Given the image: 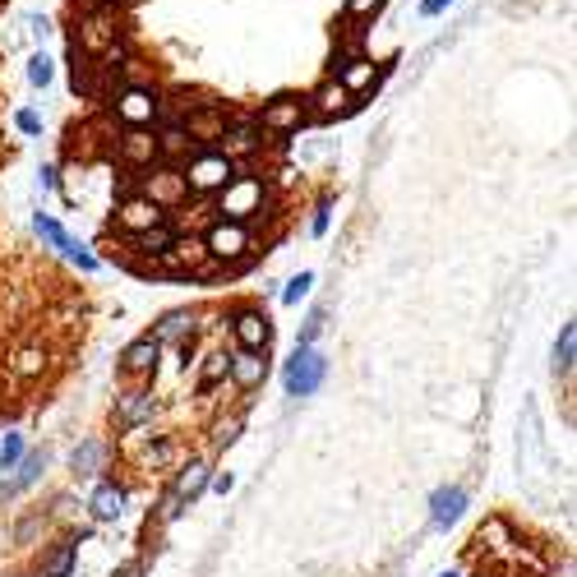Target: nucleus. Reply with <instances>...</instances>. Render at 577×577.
<instances>
[{
	"label": "nucleus",
	"instance_id": "35",
	"mask_svg": "<svg viewBox=\"0 0 577 577\" xmlns=\"http://www.w3.org/2000/svg\"><path fill=\"white\" fill-rule=\"evenodd\" d=\"M194 153V139L181 130V125H171L167 134H157V157H185Z\"/></svg>",
	"mask_w": 577,
	"mask_h": 577
},
{
	"label": "nucleus",
	"instance_id": "42",
	"mask_svg": "<svg viewBox=\"0 0 577 577\" xmlns=\"http://www.w3.org/2000/svg\"><path fill=\"white\" fill-rule=\"evenodd\" d=\"M74 513H79V508H74L70 494H56V499H51V508H47V517H61V522H70Z\"/></svg>",
	"mask_w": 577,
	"mask_h": 577
},
{
	"label": "nucleus",
	"instance_id": "51",
	"mask_svg": "<svg viewBox=\"0 0 577 577\" xmlns=\"http://www.w3.org/2000/svg\"><path fill=\"white\" fill-rule=\"evenodd\" d=\"M208 485H213L217 494H231V490H236V476H231V471H222V476H213Z\"/></svg>",
	"mask_w": 577,
	"mask_h": 577
},
{
	"label": "nucleus",
	"instance_id": "1",
	"mask_svg": "<svg viewBox=\"0 0 577 577\" xmlns=\"http://www.w3.org/2000/svg\"><path fill=\"white\" fill-rule=\"evenodd\" d=\"M153 268H162V273H171V277H213V273H222V264L208 254L204 236H194V231H176V241L167 245L162 259H153Z\"/></svg>",
	"mask_w": 577,
	"mask_h": 577
},
{
	"label": "nucleus",
	"instance_id": "14",
	"mask_svg": "<svg viewBox=\"0 0 577 577\" xmlns=\"http://www.w3.org/2000/svg\"><path fill=\"white\" fill-rule=\"evenodd\" d=\"M268 351H245V347H236L231 351V361H227V379L241 393H254V388H264V379H268Z\"/></svg>",
	"mask_w": 577,
	"mask_h": 577
},
{
	"label": "nucleus",
	"instance_id": "28",
	"mask_svg": "<svg viewBox=\"0 0 577 577\" xmlns=\"http://www.w3.org/2000/svg\"><path fill=\"white\" fill-rule=\"evenodd\" d=\"M79 568V536H65L42 554V577H74Z\"/></svg>",
	"mask_w": 577,
	"mask_h": 577
},
{
	"label": "nucleus",
	"instance_id": "34",
	"mask_svg": "<svg viewBox=\"0 0 577 577\" xmlns=\"http://www.w3.org/2000/svg\"><path fill=\"white\" fill-rule=\"evenodd\" d=\"M47 508H28L24 517H19V522H14V545H33V536L37 531H47Z\"/></svg>",
	"mask_w": 577,
	"mask_h": 577
},
{
	"label": "nucleus",
	"instance_id": "11",
	"mask_svg": "<svg viewBox=\"0 0 577 577\" xmlns=\"http://www.w3.org/2000/svg\"><path fill=\"white\" fill-rule=\"evenodd\" d=\"M231 337H236V347H245V351H268V342H273V319H268L259 305H245V310L231 314Z\"/></svg>",
	"mask_w": 577,
	"mask_h": 577
},
{
	"label": "nucleus",
	"instance_id": "49",
	"mask_svg": "<svg viewBox=\"0 0 577 577\" xmlns=\"http://www.w3.org/2000/svg\"><path fill=\"white\" fill-rule=\"evenodd\" d=\"M37 190H42V194L56 190V167H42V171H37Z\"/></svg>",
	"mask_w": 577,
	"mask_h": 577
},
{
	"label": "nucleus",
	"instance_id": "43",
	"mask_svg": "<svg viewBox=\"0 0 577 577\" xmlns=\"http://www.w3.org/2000/svg\"><path fill=\"white\" fill-rule=\"evenodd\" d=\"M65 254H70V259H74L79 268H84V273H93V268H97V254H88L79 241H70V250H65Z\"/></svg>",
	"mask_w": 577,
	"mask_h": 577
},
{
	"label": "nucleus",
	"instance_id": "53",
	"mask_svg": "<svg viewBox=\"0 0 577 577\" xmlns=\"http://www.w3.org/2000/svg\"><path fill=\"white\" fill-rule=\"evenodd\" d=\"M121 5H139V0H121Z\"/></svg>",
	"mask_w": 577,
	"mask_h": 577
},
{
	"label": "nucleus",
	"instance_id": "27",
	"mask_svg": "<svg viewBox=\"0 0 577 577\" xmlns=\"http://www.w3.org/2000/svg\"><path fill=\"white\" fill-rule=\"evenodd\" d=\"M259 121H227V130H222V139H217V153H227L231 162H241L245 153H254L259 148Z\"/></svg>",
	"mask_w": 577,
	"mask_h": 577
},
{
	"label": "nucleus",
	"instance_id": "40",
	"mask_svg": "<svg viewBox=\"0 0 577 577\" xmlns=\"http://www.w3.org/2000/svg\"><path fill=\"white\" fill-rule=\"evenodd\" d=\"M24 434H5V444H0V471H10L19 457H24Z\"/></svg>",
	"mask_w": 577,
	"mask_h": 577
},
{
	"label": "nucleus",
	"instance_id": "47",
	"mask_svg": "<svg viewBox=\"0 0 577 577\" xmlns=\"http://www.w3.org/2000/svg\"><path fill=\"white\" fill-rule=\"evenodd\" d=\"M328 213H333V208H328V204H319V208H314V222H310V236H324V231H328Z\"/></svg>",
	"mask_w": 577,
	"mask_h": 577
},
{
	"label": "nucleus",
	"instance_id": "26",
	"mask_svg": "<svg viewBox=\"0 0 577 577\" xmlns=\"http://www.w3.org/2000/svg\"><path fill=\"white\" fill-rule=\"evenodd\" d=\"M471 545H476V554H513L517 531L508 517H485L481 527H476V541Z\"/></svg>",
	"mask_w": 577,
	"mask_h": 577
},
{
	"label": "nucleus",
	"instance_id": "4",
	"mask_svg": "<svg viewBox=\"0 0 577 577\" xmlns=\"http://www.w3.org/2000/svg\"><path fill=\"white\" fill-rule=\"evenodd\" d=\"M264 199H268L264 181H259V176H241V171H236V176H231V181L213 194V208H217V217L250 222V217L264 213Z\"/></svg>",
	"mask_w": 577,
	"mask_h": 577
},
{
	"label": "nucleus",
	"instance_id": "50",
	"mask_svg": "<svg viewBox=\"0 0 577 577\" xmlns=\"http://www.w3.org/2000/svg\"><path fill=\"white\" fill-rule=\"evenodd\" d=\"M453 0H421V19H434V14H444Z\"/></svg>",
	"mask_w": 577,
	"mask_h": 577
},
{
	"label": "nucleus",
	"instance_id": "10",
	"mask_svg": "<svg viewBox=\"0 0 577 577\" xmlns=\"http://www.w3.org/2000/svg\"><path fill=\"white\" fill-rule=\"evenodd\" d=\"M157 365H162V342H157L153 333L134 337L130 347L121 351V374L130 379V384H144V379H153Z\"/></svg>",
	"mask_w": 577,
	"mask_h": 577
},
{
	"label": "nucleus",
	"instance_id": "3",
	"mask_svg": "<svg viewBox=\"0 0 577 577\" xmlns=\"http://www.w3.org/2000/svg\"><path fill=\"white\" fill-rule=\"evenodd\" d=\"M204 245L222 268H241L245 259H250L254 236H250L245 222H236V217H213V222L204 227Z\"/></svg>",
	"mask_w": 577,
	"mask_h": 577
},
{
	"label": "nucleus",
	"instance_id": "36",
	"mask_svg": "<svg viewBox=\"0 0 577 577\" xmlns=\"http://www.w3.org/2000/svg\"><path fill=\"white\" fill-rule=\"evenodd\" d=\"M241 430H245V416L236 411V416H222V421L213 425V448H231L236 439H241Z\"/></svg>",
	"mask_w": 577,
	"mask_h": 577
},
{
	"label": "nucleus",
	"instance_id": "38",
	"mask_svg": "<svg viewBox=\"0 0 577 577\" xmlns=\"http://www.w3.org/2000/svg\"><path fill=\"white\" fill-rule=\"evenodd\" d=\"M324 328H328V310H314L310 319L301 324V337H296V347H314V342L324 337Z\"/></svg>",
	"mask_w": 577,
	"mask_h": 577
},
{
	"label": "nucleus",
	"instance_id": "9",
	"mask_svg": "<svg viewBox=\"0 0 577 577\" xmlns=\"http://www.w3.org/2000/svg\"><path fill=\"white\" fill-rule=\"evenodd\" d=\"M111 42H116V14H111V5H93V14H84L74 28V47H84L88 56H102Z\"/></svg>",
	"mask_w": 577,
	"mask_h": 577
},
{
	"label": "nucleus",
	"instance_id": "17",
	"mask_svg": "<svg viewBox=\"0 0 577 577\" xmlns=\"http://www.w3.org/2000/svg\"><path fill=\"white\" fill-rule=\"evenodd\" d=\"M227 121H231V116H227L222 107H190V111L181 116V130L190 134L194 144L213 148L217 139H222V130H227Z\"/></svg>",
	"mask_w": 577,
	"mask_h": 577
},
{
	"label": "nucleus",
	"instance_id": "15",
	"mask_svg": "<svg viewBox=\"0 0 577 577\" xmlns=\"http://www.w3.org/2000/svg\"><path fill=\"white\" fill-rule=\"evenodd\" d=\"M47 467H51V448H33V453H24L19 462H14V476L5 485H0V504L5 499H14V494H24V490H33L42 476H47Z\"/></svg>",
	"mask_w": 577,
	"mask_h": 577
},
{
	"label": "nucleus",
	"instance_id": "44",
	"mask_svg": "<svg viewBox=\"0 0 577 577\" xmlns=\"http://www.w3.org/2000/svg\"><path fill=\"white\" fill-rule=\"evenodd\" d=\"M111 577H148V559H144V554H139V559H125Z\"/></svg>",
	"mask_w": 577,
	"mask_h": 577
},
{
	"label": "nucleus",
	"instance_id": "45",
	"mask_svg": "<svg viewBox=\"0 0 577 577\" xmlns=\"http://www.w3.org/2000/svg\"><path fill=\"white\" fill-rule=\"evenodd\" d=\"M384 5V0H347V19H365V14H374Z\"/></svg>",
	"mask_w": 577,
	"mask_h": 577
},
{
	"label": "nucleus",
	"instance_id": "23",
	"mask_svg": "<svg viewBox=\"0 0 577 577\" xmlns=\"http://www.w3.org/2000/svg\"><path fill=\"white\" fill-rule=\"evenodd\" d=\"M208 481H213V462H208V457H185V462H176L171 490L181 494L185 504H194V499L208 490Z\"/></svg>",
	"mask_w": 577,
	"mask_h": 577
},
{
	"label": "nucleus",
	"instance_id": "19",
	"mask_svg": "<svg viewBox=\"0 0 577 577\" xmlns=\"http://www.w3.org/2000/svg\"><path fill=\"white\" fill-rule=\"evenodd\" d=\"M153 222H167V208H157L148 194H125L121 199V208H116V227L130 236V231H144V227H153Z\"/></svg>",
	"mask_w": 577,
	"mask_h": 577
},
{
	"label": "nucleus",
	"instance_id": "29",
	"mask_svg": "<svg viewBox=\"0 0 577 577\" xmlns=\"http://www.w3.org/2000/svg\"><path fill=\"white\" fill-rule=\"evenodd\" d=\"M181 462V444L171 439V434H153V444L139 453V467L144 471H167V467H176Z\"/></svg>",
	"mask_w": 577,
	"mask_h": 577
},
{
	"label": "nucleus",
	"instance_id": "46",
	"mask_svg": "<svg viewBox=\"0 0 577 577\" xmlns=\"http://www.w3.org/2000/svg\"><path fill=\"white\" fill-rule=\"evenodd\" d=\"M14 125H19L24 134H42V116H37V111H19V116H14Z\"/></svg>",
	"mask_w": 577,
	"mask_h": 577
},
{
	"label": "nucleus",
	"instance_id": "52",
	"mask_svg": "<svg viewBox=\"0 0 577 577\" xmlns=\"http://www.w3.org/2000/svg\"><path fill=\"white\" fill-rule=\"evenodd\" d=\"M84 5H88V10H93V5H111V0H84Z\"/></svg>",
	"mask_w": 577,
	"mask_h": 577
},
{
	"label": "nucleus",
	"instance_id": "8",
	"mask_svg": "<svg viewBox=\"0 0 577 577\" xmlns=\"http://www.w3.org/2000/svg\"><path fill=\"white\" fill-rule=\"evenodd\" d=\"M305 125H310V107H305V97H296V93L273 97V102H264V111H259V130L277 134V139L301 134Z\"/></svg>",
	"mask_w": 577,
	"mask_h": 577
},
{
	"label": "nucleus",
	"instance_id": "13",
	"mask_svg": "<svg viewBox=\"0 0 577 577\" xmlns=\"http://www.w3.org/2000/svg\"><path fill=\"white\" fill-rule=\"evenodd\" d=\"M107 467H111V444L102 439V434H88V439L74 444V453H70L74 481H97Z\"/></svg>",
	"mask_w": 577,
	"mask_h": 577
},
{
	"label": "nucleus",
	"instance_id": "25",
	"mask_svg": "<svg viewBox=\"0 0 577 577\" xmlns=\"http://www.w3.org/2000/svg\"><path fill=\"white\" fill-rule=\"evenodd\" d=\"M171 241H176V222H171V217H167V222H153V227L130 231V236H125V245H130L139 259H148V264H153V259H162Z\"/></svg>",
	"mask_w": 577,
	"mask_h": 577
},
{
	"label": "nucleus",
	"instance_id": "32",
	"mask_svg": "<svg viewBox=\"0 0 577 577\" xmlns=\"http://www.w3.org/2000/svg\"><path fill=\"white\" fill-rule=\"evenodd\" d=\"M227 351H213V356H204V370H199V384H194V393L208 397L217 393V384H227Z\"/></svg>",
	"mask_w": 577,
	"mask_h": 577
},
{
	"label": "nucleus",
	"instance_id": "20",
	"mask_svg": "<svg viewBox=\"0 0 577 577\" xmlns=\"http://www.w3.org/2000/svg\"><path fill=\"white\" fill-rule=\"evenodd\" d=\"M116 157H121L130 171H144L148 162H157V134H148V125H130V130L116 139Z\"/></svg>",
	"mask_w": 577,
	"mask_h": 577
},
{
	"label": "nucleus",
	"instance_id": "24",
	"mask_svg": "<svg viewBox=\"0 0 577 577\" xmlns=\"http://www.w3.org/2000/svg\"><path fill=\"white\" fill-rule=\"evenodd\" d=\"M337 79H342V88H347L351 97H365L379 88V65L370 61V56H347V61H337Z\"/></svg>",
	"mask_w": 577,
	"mask_h": 577
},
{
	"label": "nucleus",
	"instance_id": "5",
	"mask_svg": "<svg viewBox=\"0 0 577 577\" xmlns=\"http://www.w3.org/2000/svg\"><path fill=\"white\" fill-rule=\"evenodd\" d=\"M328 379V356L319 347H296V356L282 370V384H287V397H314Z\"/></svg>",
	"mask_w": 577,
	"mask_h": 577
},
{
	"label": "nucleus",
	"instance_id": "31",
	"mask_svg": "<svg viewBox=\"0 0 577 577\" xmlns=\"http://www.w3.org/2000/svg\"><path fill=\"white\" fill-rule=\"evenodd\" d=\"M10 374L14 379H42L47 374V347H19L14 351V361H10Z\"/></svg>",
	"mask_w": 577,
	"mask_h": 577
},
{
	"label": "nucleus",
	"instance_id": "2",
	"mask_svg": "<svg viewBox=\"0 0 577 577\" xmlns=\"http://www.w3.org/2000/svg\"><path fill=\"white\" fill-rule=\"evenodd\" d=\"M241 171V162H231L227 153H217V148H199L181 162V176H185V190L199 194V199H213L222 185L231 181Z\"/></svg>",
	"mask_w": 577,
	"mask_h": 577
},
{
	"label": "nucleus",
	"instance_id": "6",
	"mask_svg": "<svg viewBox=\"0 0 577 577\" xmlns=\"http://www.w3.org/2000/svg\"><path fill=\"white\" fill-rule=\"evenodd\" d=\"M157 393L153 388H144V384H130V388H121L116 393V407H111V421H116V430H125V434H134V430H144V425H153V416H157Z\"/></svg>",
	"mask_w": 577,
	"mask_h": 577
},
{
	"label": "nucleus",
	"instance_id": "7",
	"mask_svg": "<svg viewBox=\"0 0 577 577\" xmlns=\"http://www.w3.org/2000/svg\"><path fill=\"white\" fill-rule=\"evenodd\" d=\"M139 194H148L157 208H185V199H190V190H185V176H181V167L176 162H148L144 167V185H139Z\"/></svg>",
	"mask_w": 577,
	"mask_h": 577
},
{
	"label": "nucleus",
	"instance_id": "22",
	"mask_svg": "<svg viewBox=\"0 0 577 577\" xmlns=\"http://www.w3.org/2000/svg\"><path fill=\"white\" fill-rule=\"evenodd\" d=\"M467 490L462 485H439V490L430 494V527H439V531H448V527H457L462 522V513H467Z\"/></svg>",
	"mask_w": 577,
	"mask_h": 577
},
{
	"label": "nucleus",
	"instance_id": "21",
	"mask_svg": "<svg viewBox=\"0 0 577 577\" xmlns=\"http://www.w3.org/2000/svg\"><path fill=\"white\" fill-rule=\"evenodd\" d=\"M125 504H130L125 485L107 481V476H97L93 494H88V513H93V522H121V517H125Z\"/></svg>",
	"mask_w": 577,
	"mask_h": 577
},
{
	"label": "nucleus",
	"instance_id": "48",
	"mask_svg": "<svg viewBox=\"0 0 577 577\" xmlns=\"http://www.w3.org/2000/svg\"><path fill=\"white\" fill-rule=\"evenodd\" d=\"M28 28H33V37H37V42H47L51 24H47V19H42V14H28Z\"/></svg>",
	"mask_w": 577,
	"mask_h": 577
},
{
	"label": "nucleus",
	"instance_id": "33",
	"mask_svg": "<svg viewBox=\"0 0 577 577\" xmlns=\"http://www.w3.org/2000/svg\"><path fill=\"white\" fill-rule=\"evenodd\" d=\"M33 231H37V236H42V241H47L51 245V250H70V241H74V236H70V231H65L61 227V222H56V217H51V213H37L33 217Z\"/></svg>",
	"mask_w": 577,
	"mask_h": 577
},
{
	"label": "nucleus",
	"instance_id": "37",
	"mask_svg": "<svg viewBox=\"0 0 577 577\" xmlns=\"http://www.w3.org/2000/svg\"><path fill=\"white\" fill-rule=\"evenodd\" d=\"M51 79H56V65H51L47 51H37V56H28V84H33V88H47Z\"/></svg>",
	"mask_w": 577,
	"mask_h": 577
},
{
	"label": "nucleus",
	"instance_id": "18",
	"mask_svg": "<svg viewBox=\"0 0 577 577\" xmlns=\"http://www.w3.org/2000/svg\"><path fill=\"white\" fill-rule=\"evenodd\" d=\"M111 107H116V116H121L125 125H153L157 121V97H153V88H144V84L121 88Z\"/></svg>",
	"mask_w": 577,
	"mask_h": 577
},
{
	"label": "nucleus",
	"instance_id": "41",
	"mask_svg": "<svg viewBox=\"0 0 577 577\" xmlns=\"http://www.w3.org/2000/svg\"><path fill=\"white\" fill-rule=\"evenodd\" d=\"M310 287H314V273H296V277L287 282V291H282V301H287V305H301L305 296H310Z\"/></svg>",
	"mask_w": 577,
	"mask_h": 577
},
{
	"label": "nucleus",
	"instance_id": "16",
	"mask_svg": "<svg viewBox=\"0 0 577 577\" xmlns=\"http://www.w3.org/2000/svg\"><path fill=\"white\" fill-rule=\"evenodd\" d=\"M153 337L162 342V347H190L194 337H199V310H190V305H181V310H167L153 324Z\"/></svg>",
	"mask_w": 577,
	"mask_h": 577
},
{
	"label": "nucleus",
	"instance_id": "12",
	"mask_svg": "<svg viewBox=\"0 0 577 577\" xmlns=\"http://www.w3.org/2000/svg\"><path fill=\"white\" fill-rule=\"evenodd\" d=\"M305 107H310V116L314 121H337V116H351L356 111V97L342 88V79H324V84L314 88L310 97H305Z\"/></svg>",
	"mask_w": 577,
	"mask_h": 577
},
{
	"label": "nucleus",
	"instance_id": "30",
	"mask_svg": "<svg viewBox=\"0 0 577 577\" xmlns=\"http://www.w3.org/2000/svg\"><path fill=\"white\" fill-rule=\"evenodd\" d=\"M573 365H577V324H564L559 328V342L550 351V370L559 379H573Z\"/></svg>",
	"mask_w": 577,
	"mask_h": 577
},
{
	"label": "nucleus",
	"instance_id": "39",
	"mask_svg": "<svg viewBox=\"0 0 577 577\" xmlns=\"http://www.w3.org/2000/svg\"><path fill=\"white\" fill-rule=\"evenodd\" d=\"M185 508H190V504H185L181 494H176V490H171V485H167V490H162V504H157V522L167 527V522H176V517L185 513Z\"/></svg>",
	"mask_w": 577,
	"mask_h": 577
},
{
	"label": "nucleus",
	"instance_id": "54",
	"mask_svg": "<svg viewBox=\"0 0 577 577\" xmlns=\"http://www.w3.org/2000/svg\"><path fill=\"white\" fill-rule=\"evenodd\" d=\"M439 577H457V573H439Z\"/></svg>",
	"mask_w": 577,
	"mask_h": 577
}]
</instances>
